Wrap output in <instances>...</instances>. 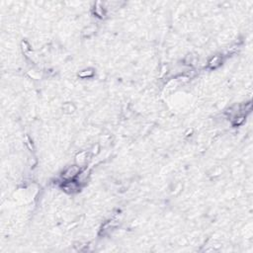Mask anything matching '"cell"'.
I'll use <instances>...</instances> for the list:
<instances>
[{"instance_id":"8","label":"cell","mask_w":253,"mask_h":253,"mask_svg":"<svg viewBox=\"0 0 253 253\" xmlns=\"http://www.w3.org/2000/svg\"><path fill=\"white\" fill-rule=\"evenodd\" d=\"M244 120H245V116L244 115L237 116V117H236L235 121H234V124H235V125H241V124L244 122Z\"/></svg>"},{"instance_id":"7","label":"cell","mask_w":253,"mask_h":253,"mask_svg":"<svg viewBox=\"0 0 253 253\" xmlns=\"http://www.w3.org/2000/svg\"><path fill=\"white\" fill-rule=\"evenodd\" d=\"M76 160H77V162H78L79 164L84 163V162H85V160H86V153H85V152H80L79 154H77Z\"/></svg>"},{"instance_id":"3","label":"cell","mask_w":253,"mask_h":253,"mask_svg":"<svg viewBox=\"0 0 253 253\" xmlns=\"http://www.w3.org/2000/svg\"><path fill=\"white\" fill-rule=\"evenodd\" d=\"M88 176H89V172L87 170H81L79 172V174L76 176L75 180H76V182L78 183L79 185H81V184H83V183H85L86 181H87Z\"/></svg>"},{"instance_id":"2","label":"cell","mask_w":253,"mask_h":253,"mask_svg":"<svg viewBox=\"0 0 253 253\" xmlns=\"http://www.w3.org/2000/svg\"><path fill=\"white\" fill-rule=\"evenodd\" d=\"M79 184L76 182V180H66L62 184V190L67 194H74L78 192L79 190Z\"/></svg>"},{"instance_id":"4","label":"cell","mask_w":253,"mask_h":253,"mask_svg":"<svg viewBox=\"0 0 253 253\" xmlns=\"http://www.w3.org/2000/svg\"><path fill=\"white\" fill-rule=\"evenodd\" d=\"M222 56H215L211 61H209V67L210 68H217L218 66H220L222 63Z\"/></svg>"},{"instance_id":"5","label":"cell","mask_w":253,"mask_h":253,"mask_svg":"<svg viewBox=\"0 0 253 253\" xmlns=\"http://www.w3.org/2000/svg\"><path fill=\"white\" fill-rule=\"evenodd\" d=\"M94 74V71L93 69H85V70H82L78 73V76L81 77V78H89L91 76H93Z\"/></svg>"},{"instance_id":"6","label":"cell","mask_w":253,"mask_h":253,"mask_svg":"<svg viewBox=\"0 0 253 253\" xmlns=\"http://www.w3.org/2000/svg\"><path fill=\"white\" fill-rule=\"evenodd\" d=\"M95 14L98 16V17H104V15H105V13H104V8L102 7V6H100V4L98 3L96 5V8H95Z\"/></svg>"},{"instance_id":"1","label":"cell","mask_w":253,"mask_h":253,"mask_svg":"<svg viewBox=\"0 0 253 253\" xmlns=\"http://www.w3.org/2000/svg\"><path fill=\"white\" fill-rule=\"evenodd\" d=\"M81 171L79 165H71L63 171L62 173V178L63 180H73L76 178V176L79 174V172Z\"/></svg>"}]
</instances>
